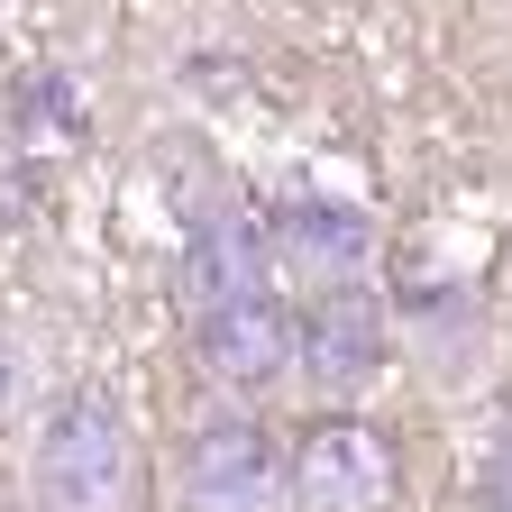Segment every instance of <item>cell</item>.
Returning <instances> with one entry per match:
<instances>
[{
    "label": "cell",
    "instance_id": "obj_1",
    "mask_svg": "<svg viewBox=\"0 0 512 512\" xmlns=\"http://www.w3.org/2000/svg\"><path fill=\"white\" fill-rule=\"evenodd\" d=\"M174 503L183 512H293V458L266 421H202L174 458Z\"/></svg>",
    "mask_w": 512,
    "mask_h": 512
},
{
    "label": "cell",
    "instance_id": "obj_2",
    "mask_svg": "<svg viewBox=\"0 0 512 512\" xmlns=\"http://www.w3.org/2000/svg\"><path fill=\"white\" fill-rule=\"evenodd\" d=\"M138 476V448H128V421L101 394H64L37 421V494L55 512H110Z\"/></svg>",
    "mask_w": 512,
    "mask_h": 512
},
{
    "label": "cell",
    "instance_id": "obj_3",
    "mask_svg": "<svg viewBox=\"0 0 512 512\" xmlns=\"http://www.w3.org/2000/svg\"><path fill=\"white\" fill-rule=\"evenodd\" d=\"M284 458H293V512H394L403 494V448L357 412H320Z\"/></svg>",
    "mask_w": 512,
    "mask_h": 512
},
{
    "label": "cell",
    "instance_id": "obj_4",
    "mask_svg": "<svg viewBox=\"0 0 512 512\" xmlns=\"http://www.w3.org/2000/svg\"><path fill=\"white\" fill-rule=\"evenodd\" d=\"M192 357H202L229 394H266L302 366V311L275 302V293H247V302H220L192 320Z\"/></svg>",
    "mask_w": 512,
    "mask_h": 512
},
{
    "label": "cell",
    "instance_id": "obj_5",
    "mask_svg": "<svg viewBox=\"0 0 512 512\" xmlns=\"http://www.w3.org/2000/svg\"><path fill=\"white\" fill-rule=\"evenodd\" d=\"M302 366H311L320 394H357V384L384 366V311L357 284H339L330 302H311L302 311Z\"/></svg>",
    "mask_w": 512,
    "mask_h": 512
},
{
    "label": "cell",
    "instance_id": "obj_6",
    "mask_svg": "<svg viewBox=\"0 0 512 512\" xmlns=\"http://www.w3.org/2000/svg\"><path fill=\"white\" fill-rule=\"evenodd\" d=\"M247 293H266V247H256V229H211L202 247L183 256V302H192V320L220 311V302H247Z\"/></svg>",
    "mask_w": 512,
    "mask_h": 512
},
{
    "label": "cell",
    "instance_id": "obj_7",
    "mask_svg": "<svg viewBox=\"0 0 512 512\" xmlns=\"http://www.w3.org/2000/svg\"><path fill=\"white\" fill-rule=\"evenodd\" d=\"M19 412H28V357H19L10 339H0V430H10Z\"/></svg>",
    "mask_w": 512,
    "mask_h": 512
}]
</instances>
